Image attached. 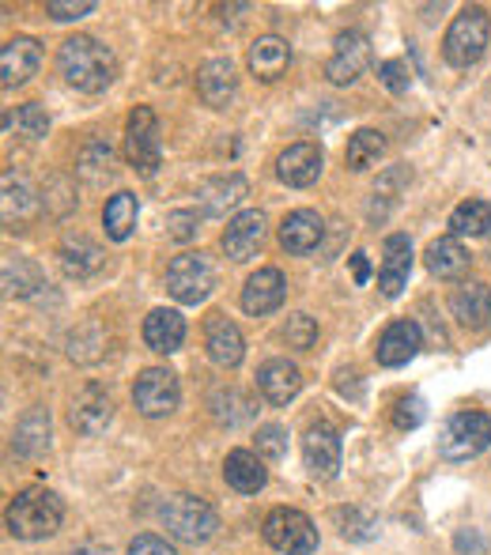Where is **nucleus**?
Here are the masks:
<instances>
[{"mask_svg": "<svg viewBox=\"0 0 491 555\" xmlns=\"http://www.w3.org/2000/svg\"><path fill=\"white\" fill-rule=\"evenodd\" d=\"M491 38V20L480 4H469L454 15V23L447 27V38H442V57L454 68H469L484 57Z\"/></svg>", "mask_w": 491, "mask_h": 555, "instance_id": "20e7f679", "label": "nucleus"}, {"mask_svg": "<svg viewBox=\"0 0 491 555\" xmlns=\"http://www.w3.org/2000/svg\"><path fill=\"white\" fill-rule=\"evenodd\" d=\"M137 216H140V205H137V193L121 190L106 201L103 208V231L111 242H125L132 231H137Z\"/></svg>", "mask_w": 491, "mask_h": 555, "instance_id": "c756f323", "label": "nucleus"}, {"mask_svg": "<svg viewBox=\"0 0 491 555\" xmlns=\"http://www.w3.org/2000/svg\"><path fill=\"white\" fill-rule=\"evenodd\" d=\"M38 65H42V46L35 38L27 35L8 38L4 50H0V88L4 91L23 88L38 73Z\"/></svg>", "mask_w": 491, "mask_h": 555, "instance_id": "f8f14e48", "label": "nucleus"}, {"mask_svg": "<svg viewBox=\"0 0 491 555\" xmlns=\"http://www.w3.org/2000/svg\"><path fill=\"white\" fill-rule=\"evenodd\" d=\"M83 175V182L88 185H103L114 178V152L106 140H91L88 147H83L80 155V167H76Z\"/></svg>", "mask_w": 491, "mask_h": 555, "instance_id": "f704fd0d", "label": "nucleus"}, {"mask_svg": "<svg viewBox=\"0 0 491 555\" xmlns=\"http://www.w3.org/2000/svg\"><path fill=\"white\" fill-rule=\"evenodd\" d=\"M125 159L132 163V170L152 178L159 170L163 147H159V121L147 106H137L125 121Z\"/></svg>", "mask_w": 491, "mask_h": 555, "instance_id": "1a4fd4ad", "label": "nucleus"}, {"mask_svg": "<svg viewBox=\"0 0 491 555\" xmlns=\"http://www.w3.org/2000/svg\"><path fill=\"white\" fill-rule=\"evenodd\" d=\"M163 518V529H167L175 541L182 544H205L216 537L220 529V514H216L212 503H205L201 495H170L159 511Z\"/></svg>", "mask_w": 491, "mask_h": 555, "instance_id": "7ed1b4c3", "label": "nucleus"}, {"mask_svg": "<svg viewBox=\"0 0 491 555\" xmlns=\"http://www.w3.org/2000/svg\"><path fill=\"white\" fill-rule=\"evenodd\" d=\"M322 234H325V220L314 208H295V212H287L284 223H280V246L292 257H307L322 246Z\"/></svg>", "mask_w": 491, "mask_h": 555, "instance_id": "a211bd4d", "label": "nucleus"}, {"mask_svg": "<svg viewBox=\"0 0 491 555\" xmlns=\"http://www.w3.org/2000/svg\"><path fill=\"white\" fill-rule=\"evenodd\" d=\"M427 420V404L419 401V397H401L393 409V424L401 427V431H412V427H419Z\"/></svg>", "mask_w": 491, "mask_h": 555, "instance_id": "79ce46f5", "label": "nucleus"}, {"mask_svg": "<svg viewBox=\"0 0 491 555\" xmlns=\"http://www.w3.org/2000/svg\"><path fill=\"white\" fill-rule=\"evenodd\" d=\"M243 197H246V178L243 175H220V178H208V182L201 185V205H205L208 216H223Z\"/></svg>", "mask_w": 491, "mask_h": 555, "instance_id": "7c9ffc66", "label": "nucleus"}, {"mask_svg": "<svg viewBox=\"0 0 491 555\" xmlns=\"http://www.w3.org/2000/svg\"><path fill=\"white\" fill-rule=\"evenodd\" d=\"M491 446V416L484 412H454L439 435V453L447 461H469Z\"/></svg>", "mask_w": 491, "mask_h": 555, "instance_id": "0eeeda50", "label": "nucleus"}, {"mask_svg": "<svg viewBox=\"0 0 491 555\" xmlns=\"http://www.w3.org/2000/svg\"><path fill=\"white\" fill-rule=\"evenodd\" d=\"M299 389H302V374H299V366L287 363V359H269V363L257 366V393L269 404L295 401Z\"/></svg>", "mask_w": 491, "mask_h": 555, "instance_id": "4be33fe9", "label": "nucleus"}, {"mask_svg": "<svg viewBox=\"0 0 491 555\" xmlns=\"http://www.w3.org/2000/svg\"><path fill=\"white\" fill-rule=\"evenodd\" d=\"M378 80L386 83L393 95H401V91H409V68H404L401 61H382V65H378Z\"/></svg>", "mask_w": 491, "mask_h": 555, "instance_id": "c03bdc74", "label": "nucleus"}, {"mask_svg": "<svg viewBox=\"0 0 491 555\" xmlns=\"http://www.w3.org/2000/svg\"><path fill=\"white\" fill-rule=\"evenodd\" d=\"M0 205H4V223H23L38 212V201L30 193V185L12 175H4V201Z\"/></svg>", "mask_w": 491, "mask_h": 555, "instance_id": "72a5a7b5", "label": "nucleus"}, {"mask_svg": "<svg viewBox=\"0 0 491 555\" xmlns=\"http://www.w3.org/2000/svg\"><path fill=\"white\" fill-rule=\"evenodd\" d=\"M114 420V401L111 393H106L103 386H83L80 393L73 397V409H68V424H73L76 435H83V439H95V435H103L106 427H111Z\"/></svg>", "mask_w": 491, "mask_h": 555, "instance_id": "9b49d317", "label": "nucleus"}, {"mask_svg": "<svg viewBox=\"0 0 491 555\" xmlns=\"http://www.w3.org/2000/svg\"><path fill=\"white\" fill-rule=\"evenodd\" d=\"M57 73L65 76L68 88L83 91V95H103L118 76V61L99 38L73 35L57 50Z\"/></svg>", "mask_w": 491, "mask_h": 555, "instance_id": "f257e3e1", "label": "nucleus"}, {"mask_svg": "<svg viewBox=\"0 0 491 555\" xmlns=\"http://www.w3.org/2000/svg\"><path fill=\"white\" fill-rule=\"evenodd\" d=\"M333 521H337L348 541H371L374 537V521L363 511H345V506H340V511H333Z\"/></svg>", "mask_w": 491, "mask_h": 555, "instance_id": "ea45409f", "label": "nucleus"}, {"mask_svg": "<svg viewBox=\"0 0 491 555\" xmlns=\"http://www.w3.org/2000/svg\"><path fill=\"white\" fill-rule=\"evenodd\" d=\"M284 340L295 351H310L318 344V322L310 314H292L284 322Z\"/></svg>", "mask_w": 491, "mask_h": 555, "instance_id": "58836bf2", "label": "nucleus"}, {"mask_svg": "<svg viewBox=\"0 0 491 555\" xmlns=\"http://www.w3.org/2000/svg\"><path fill=\"white\" fill-rule=\"evenodd\" d=\"M144 344L152 351H159V356H175L185 344V318L167 307L152 310V314L144 318Z\"/></svg>", "mask_w": 491, "mask_h": 555, "instance_id": "a878e982", "label": "nucleus"}, {"mask_svg": "<svg viewBox=\"0 0 491 555\" xmlns=\"http://www.w3.org/2000/svg\"><path fill=\"white\" fill-rule=\"evenodd\" d=\"M4 287H8V295H35L38 287H42V272H38V264L27 261V257H8Z\"/></svg>", "mask_w": 491, "mask_h": 555, "instance_id": "4c0bfd02", "label": "nucleus"}, {"mask_svg": "<svg viewBox=\"0 0 491 555\" xmlns=\"http://www.w3.org/2000/svg\"><path fill=\"white\" fill-rule=\"evenodd\" d=\"M61 521H65V503L46 488H23L4 514V526L15 541H46L57 533Z\"/></svg>", "mask_w": 491, "mask_h": 555, "instance_id": "f03ea898", "label": "nucleus"}, {"mask_svg": "<svg viewBox=\"0 0 491 555\" xmlns=\"http://www.w3.org/2000/svg\"><path fill=\"white\" fill-rule=\"evenodd\" d=\"M216 287V261L208 254H178L167 269V292L182 307H197Z\"/></svg>", "mask_w": 491, "mask_h": 555, "instance_id": "423d86ee", "label": "nucleus"}, {"mask_svg": "<svg viewBox=\"0 0 491 555\" xmlns=\"http://www.w3.org/2000/svg\"><path fill=\"white\" fill-rule=\"evenodd\" d=\"M46 129H50V117L38 103H23L15 106V114H4V132H15V137L38 140L46 137Z\"/></svg>", "mask_w": 491, "mask_h": 555, "instance_id": "e433bc0d", "label": "nucleus"}, {"mask_svg": "<svg viewBox=\"0 0 491 555\" xmlns=\"http://www.w3.org/2000/svg\"><path fill=\"white\" fill-rule=\"evenodd\" d=\"M235 91H238V76L228 57H212L197 68V95L208 111H228L235 103Z\"/></svg>", "mask_w": 491, "mask_h": 555, "instance_id": "dca6fc26", "label": "nucleus"}, {"mask_svg": "<svg viewBox=\"0 0 491 555\" xmlns=\"http://www.w3.org/2000/svg\"><path fill=\"white\" fill-rule=\"evenodd\" d=\"M427 269H431V276H439V280H457L465 269H469V249H465L454 234L435 238L431 246H427Z\"/></svg>", "mask_w": 491, "mask_h": 555, "instance_id": "c85d7f7f", "label": "nucleus"}, {"mask_svg": "<svg viewBox=\"0 0 491 555\" xmlns=\"http://www.w3.org/2000/svg\"><path fill=\"white\" fill-rule=\"evenodd\" d=\"M261 242H264V216L257 212V208H246V212H238V216H231V220H228L220 246H223V254H228L231 261L246 264L249 257L261 249Z\"/></svg>", "mask_w": 491, "mask_h": 555, "instance_id": "f3484780", "label": "nucleus"}, {"mask_svg": "<svg viewBox=\"0 0 491 555\" xmlns=\"http://www.w3.org/2000/svg\"><path fill=\"white\" fill-rule=\"evenodd\" d=\"M223 480L238 491V495H257L269 483V468H264L261 453L254 450H231L223 461Z\"/></svg>", "mask_w": 491, "mask_h": 555, "instance_id": "393cba45", "label": "nucleus"}, {"mask_svg": "<svg viewBox=\"0 0 491 555\" xmlns=\"http://www.w3.org/2000/svg\"><path fill=\"white\" fill-rule=\"evenodd\" d=\"M287 295V280L280 269H257L243 287V310L249 318H264L272 310L284 307Z\"/></svg>", "mask_w": 491, "mask_h": 555, "instance_id": "6ab92c4d", "label": "nucleus"}, {"mask_svg": "<svg viewBox=\"0 0 491 555\" xmlns=\"http://www.w3.org/2000/svg\"><path fill=\"white\" fill-rule=\"evenodd\" d=\"M57 257H61V269H65L68 276H76V280L95 276V272L106 264L103 249H99L88 234H65V238H61V246H57Z\"/></svg>", "mask_w": 491, "mask_h": 555, "instance_id": "bb28decb", "label": "nucleus"}, {"mask_svg": "<svg viewBox=\"0 0 491 555\" xmlns=\"http://www.w3.org/2000/svg\"><path fill=\"white\" fill-rule=\"evenodd\" d=\"M371 65V42L363 30H340L337 42H333V57L330 65H325V76H330V83H337V88H348V83H356L363 73H367Z\"/></svg>", "mask_w": 491, "mask_h": 555, "instance_id": "9d476101", "label": "nucleus"}, {"mask_svg": "<svg viewBox=\"0 0 491 555\" xmlns=\"http://www.w3.org/2000/svg\"><path fill=\"white\" fill-rule=\"evenodd\" d=\"M205 351H208V359H212L216 366H223V371H235V366L246 359V340H243L238 325L231 322L228 314H208Z\"/></svg>", "mask_w": 491, "mask_h": 555, "instance_id": "2eb2a0df", "label": "nucleus"}, {"mask_svg": "<svg viewBox=\"0 0 491 555\" xmlns=\"http://www.w3.org/2000/svg\"><path fill=\"white\" fill-rule=\"evenodd\" d=\"M12 450H15V457H23V461H35L50 450V412H46L42 404H35V409H27L15 420Z\"/></svg>", "mask_w": 491, "mask_h": 555, "instance_id": "5701e85b", "label": "nucleus"}, {"mask_svg": "<svg viewBox=\"0 0 491 555\" xmlns=\"http://www.w3.org/2000/svg\"><path fill=\"white\" fill-rule=\"evenodd\" d=\"M125 555H178V552H175V544L163 541V537H155V533H140L137 541L129 544V552H125Z\"/></svg>", "mask_w": 491, "mask_h": 555, "instance_id": "a18cd8bd", "label": "nucleus"}, {"mask_svg": "<svg viewBox=\"0 0 491 555\" xmlns=\"http://www.w3.org/2000/svg\"><path fill=\"white\" fill-rule=\"evenodd\" d=\"M167 234L175 242H190L197 234V212H170L167 216Z\"/></svg>", "mask_w": 491, "mask_h": 555, "instance_id": "49530a36", "label": "nucleus"}, {"mask_svg": "<svg viewBox=\"0 0 491 555\" xmlns=\"http://www.w3.org/2000/svg\"><path fill=\"white\" fill-rule=\"evenodd\" d=\"M212 416L228 427H238V424H246V420H254V401L238 393V389H216Z\"/></svg>", "mask_w": 491, "mask_h": 555, "instance_id": "c9c22d12", "label": "nucleus"}, {"mask_svg": "<svg viewBox=\"0 0 491 555\" xmlns=\"http://www.w3.org/2000/svg\"><path fill=\"white\" fill-rule=\"evenodd\" d=\"M450 231L454 238H480V234L491 231V205L484 201H465L450 212Z\"/></svg>", "mask_w": 491, "mask_h": 555, "instance_id": "473e14b6", "label": "nucleus"}, {"mask_svg": "<svg viewBox=\"0 0 491 555\" xmlns=\"http://www.w3.org/2000/svg\"><path fill=\"white\" fill-rule=\"evenodd\" d=\"M261 537H264V544L276 548L280 555H314L318 552L314 521H310L302 511H292V506H276V511L264 514Z\"/></svg>", "mask_w": 491, "mask_h": 555, "instance_id": "39448f33", "label": "nucleus"}, {"mask_svg": "<svg viewBox=\"0 0 491 555\" xmlns=\"http://www.w3.org/2000/svg\"><path fill=\"white\" fill-rule=\"evenodd\" d=\"M68 555H111L106 548H99V544H83V548H73Z\"/></svg>", "mask_w": 491, "mask_h": 555, "instance_id": "09e8293b", "label": "nucleus"}, {"mask_svg": "<svg viewBox=\"0 0 491 555\" xmlns=\"http://www.w3.org/2000/svg\"><path fill=\"white\" fill-rule=\"evenodd\" d=\"M182 401V389H178V374L167 366H147L140 371V378L132 382V404H137L140 416L163 420L178 409Z\"/></svg>", "mask_w": 491, "mask_h": 555, "instance_id": "6e6552de", "label": "nucleus"}, {"mask_svg": "<svg viewBox=\"0 0 491 555\" xmlns=\"http://www.w3.org/2000/svg\"><path fill=\"white\" fill-rule=\"evenodd\" d=\"M419 348H424L419 325L404 318V322L386 325V333L378 336V348H374V359H378L382 366H404L419 356Z\"/></svg>", "mask_w": 491, "mask_h": 555, "instance_id": "412c9836", "label": "nucleus"}, {"mask_svg": "<svg viewBox=\"0 0 491 555\" xmlns=\"http://www.w3.org/2000/svg\"><path fill=\"white\" fill-rule=\"evenodd\" d=\"M322 147L310 144V140H299V144L284 147L276 159V178L284 185H292V190H307V185H314L318 178H322Z\"/></svg>", "mask_w": 491, "mask_h": 555, "instance_id": "ddd939ff", "label": "nucleus"}, {"mask_svg": "<svg viewBox=\"0 0 491 555\" xmlns=\"http://www.w3.org/2000/svg\"><path fill=\"white\" fill-rule=\"evenodd\" d=\"M302 461L318 480H333L340 473V435L330 424H314L302 435Z\"/></svg>", "mask_w": 491, "mask_h": 555, "instance_id": "4468645a", "label": "nucleus"}, {"mask_svg": "<svg viewBox=\"0 0 491 555\" xmlns=\"http://www.w3.org/2000/svg\"><path fill=\"white\" fill-rule=\"evenodd\" d=\"M382 152H386V137H382L378 129H360V132H352V140H348V147H345V163H348V170H371L374 163L382 159Z\"/></svg>", "mask_w": 491, "mask_h": 555, "instance_id": "2f4dec72", "label": "nucleus"}, {"mask_svg": "<svg viewBox=\"0 0 491 555\" xmlns=\"http://www.w3.org/2000/svg\"><path fill=\"white\" fill-rule=\"evenodd\" d=\"M352 272H356V284H367V280H371V261H367V254H352Z\"/></svg>", "mask_w": 491, "mask_h": 555, "instance_id": "de8ad7c7", "label": "nucleus"}, {"mask_svg": "<svg viewBox=\"0 0 491 555\" xmlns=\"http://www.w3.org/2000/svg\"><path fill=\"white\" fill-rule=\"evenodd\" d=\"M450 314H454L462 325H469V330L488 325V318H491V287L480 284V280H465V284L454 287V295H450Z\"/></svg>", "mask_w": 491, "mask_h": 555, "instance_id": "cd10ccee", "label": "nucleus"}, {"mask_svg": "<svg viewBox=\"0 0 491 555\" xmlns=\"http://www.w3.org/2000/svg\"><path fill=\"white\" fill-rule=\"evenodd\" d=\"M412 272V242L409 234H389L382 242V272H378V287L386 299H397L409 284Z\"/></svg>", "mask_w": 491, "mask_h": 555, "instance_id": "aec40b11", "label": "nucleus"}, {"mask_svg": "<svg viewBox=\"0 0 491 555\" xmlns=\"http://www.w3.org/2000/svg\"><path fill=\"white\" fill-rule=\"evenodd\" d=\"M246 65H249V73H254L257 80L276 83L280 76L287 73V65H292V46H287L280 35H261L254 46H249Z\"/></svg>", "mask_w": 491, "mask_h": 555, "instance_id": "b1692460", "label": "nucleus"}, {"mask_svg": "<svg viewBox=\"0 0 491 555\" xmlns=\"http://www.w3.org/2000/svg\"><path fill=\"white\" fill-rule=\"evenodd\" d=\"M46 12H50L57 23L83 20V15L95 12V0H50V4H46Z\"/></svg>", "mask_w": 491, "mask_h": 555, "instance_id": "37998d69", "label": "nucleus"}, {"mask_svg": "<svg viewBox=\"0 0 491 555\" xmlns=\"http://www.w3.org/2000/svg\"><path fill=\"white\" fill-rule=\"evenodd\" d=\"M257 453L269 461H284L287 457V431L280 424H264L257 427Z\"/></svg>", "mask_w": 491, "mask_h": 555, "instance_id": "a19ab883", "label": "nucleus"}]
</instances>
